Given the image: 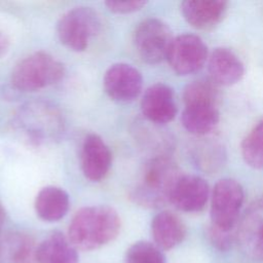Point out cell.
Returning a JSON list of instances; mask_svg holds the SVG:
<instances>
[{"instance_id":"1","label":"cell","mask_w":263,"mask_h":263,"mask_svg":"<svg viewBox=\"0 0 263 263\" xmlns=\"http://www.w3.org/2000/svg\"><path fill=\"white\" fill-rule=\"evenodd\" d=\"M120 218L108 205L80 209L69 225V240L79 250L91 251L112 241L119 233Z\"/></svg>"},{"instance_id":"2","label":"cell","mask_w":263,"mask_h":263,"mask_svg":"<svg viewBox=\"0 0 263 263\" xmlns=\"http://www.w3.org/2000/svg\"><path fill=\"white\" fill-rule=\"evenodd\" d=\"M181 176L180 168L171 158L165 155L155 156L145 164L140 181L129 193L130 199L144 208H159L170 201Z\"/></svg>"},{"instance_id":"3","label":"cell","mask_w":263,"mask_h":263,"mask_svg":"<svg viewBox=\"0 0 263 263\" xmlns=\"http://www.w3.org/2000/svg\"><path fill=\"white\" fill-rule=\"evenodd\" d=\"M65 74L62 63L38 51L20 61L11 73L12 85L22 91H35L60 81Z\"/></svg>"},{"instance_id":"4","label":"cell","mask_w":263,"mask_h":263,"mask_svg":"<svg viewBox=\"0 0 263 263\" xmlns=\"http://www.w3.org/2000/svg\"><path fill=\"white\" fill-rule=\"evenodd\" d=\"M101 29L99 14L90 7L72 8L61 16L57 25L60 41L73 51H83Z\"/></svg>"},{"instance_id":"5","label":"cell","mask_w":263,"mask_h":263,"mask_svg":"<svg viewBox=\"0 0 263 263\" xmlns=\"http://www.w3.org/2000/svg\"><path fill=\"white\" fill-rule=\"evenodd\" d=\"M241 185L233 179H221L214 187L211 200L212 226L223 231H233L243 203Z\"/></svg>"},{"instance_id":"6","label":"cell","mask_w":263,"mask_h":263,"mask_svg":"<svg viewBox=\"0 0 263 263\" xmlns=\"http://www.w3.org/2000/svg\"><path fill=\"white\" fill-rule=\"evenodd\" d=\"M173 39L167 25L157 18L143 21L134 33L137 53L147 64H158L166 59Z\"/></svg>"},{"instance_id":"7","label":"cell","mask_w":263,"mask_h":263,"mask_svg":"<svg viewBox=\"0 0 263 263\" xmlns=\"http://www.w3.org/2000/svg\"><path fill=\"white\" fill-rule=\"evenodd\" d=\"M166 59L177 74L188 75L202 68L208 59V48L200 37L183 34L173 39Z\"/></svg>"},{"instance_id":"8","label":"cell","mask_w":263,"mask_h":263,"mask_svg":"<svg viewBox=\"0 0 263 263\" xmlns=\"http://www.w3.org/2000/svg\"><path fill=\"white\" fill-rule=\"evenodd\" d=\"M18 125L36 143L51 140L62 130L61 117L46 104L28 105L18 115Z\"/></svg>"},{"instance_id":"9","label":"cell","mask_w":263,"mask_h":263,"mask_svg":"<svg viewBox=\"0 0 263 263\" xmlns=\"http://www.w3.org/2000/svg\"><path fill=\"white\" fill-rule=\"evenodd\" d=\"M104 88L107 95L119 103L134 101L140 95L143 78L139 70L128 64H114L104 75Z\"/></svg>"},{"instance_id":"10","label":"cell","mask_w":263,"mask_h":263,"mask_svg":"<svg viewBox=\"0 0 263 263\" xmlns=\"http://www.w3.org/2000/svg\"><path fill=\"white\" fill-rule=\"evenodd\" d=\"M237 241L242 252L256 260H263V197L254 202L241 219Z\"/></svg>"},{"instance_id":"11","label":"cell","mask_w":263,"mask_h":263,"mask_svg":"<svg viewBox=\"0 0 263 263\" xmlns=\"http://www.w3.org/2000/svg\"><path fill=\"white\" fill-rule=\"evenodd\" d=\"M209 194V185L201 177L182 175L171 193L170 202L182 212L196 213L205 206Z\"/></svg>"},{"instance_id":"12","label":"cell","mask_w":263,"mask_h":263,"mask_svg":"<svg viewBox=\"0 0 263 263\" xmlns=\"http://www.w3.org/2000/svg\"><path fill=\"white\" fill-rule=\"evenodd\" d=\"M144 117L154 124L172 121L177 114L173 89L164 83H155L148 87L141 101Z\"/></svg>"},{"instance_id":"13","label":"cell","mask_w":263,"mask_h":263,"mask_svg":"<svg viewBox=\"0 0 263 263\" xmlns=\"http://www.w3.org/2000/svg\"><path fill=\"white\" fill-rule=\"evenodd\" d=\"M112 155L109 147L98 135H88L81 148V170L85 178L99 182L106 177L111 166Z\"/></svg>"},{"instance_id":"14","label":"cell","mask_w":263,"mask_h":263,"mask_svg":"<svg viewBox=\"0 0 263 263\" xmlns=\"http://www.w3.org/2000/svg\"><path fill=\"white\" fill-rule=\"evenodd\" d=\"M208 71L215 84L229 86L242 78L245 68L239 58L231 49L217 47L209 57Z\"/></svg>"},{"instance_id":"15","label":"cell","mask_w":263,"mask_h":263,"mask_svg":"<svg viewBox=\"0 0 263 263\" xmlns=\"http://www.w3.org/2000/svg\"><path fill=\"white\" fill-rule=\"evenodd\" d=\"M182 14L192 27L199 30L215 28L227 11L223 0H187L182 3Z\"/></svg>"},{"instance_id":"16","label":"cell","mask_w":263,"mask_h":263,"mask_svg":"<svg viewBox=\"0 0 263 263\" xmlns=\"http://www.w3.org/2000/svg\"><path fill=\"white\" fill-rule=\"evenodd\" d=\"M34 239L20 231L0 235V263H38Z\"/></svg>"},{"instance_id":"17","label":"cell","mask_w":263,"mask_h":263,"mask_svg":"<svg viewBox=\"0 0 263 263\" xmlns=\"http://www.w3.org/2000/svg\"><path fill=\"white\" fill-rule=\"evenodd\" d=\"M151 233L154 243L163 251L174 249L182 243L187 231L177 215L163 211L154 216L151 222Z\"/></svg>"},{"instance_id":"18","label":"cell","mask_w":263,"mask_h":263,"mask_svg":"<svg viewBox=\"0 0 263 263\" xmlns=\"http://www.w3.org/2000/svg\"><path fill=\"white\" fill-rule=\"evenodd\" d=\"M38 263H78L77 249L63 233L54 231L37 246Z\"/></svg>"},{"instance_id":"19","label":"cell","mask_w":263,"mask_h":263,"mask_svg":"<svg viewBox=\"0 0 263 263\" xmlns=\"http://www.w3.org/2000/svg\"><path fill=\"white\" fill-rule=\"evenodd\" d=\"M68 193L55 186L42 188L35 199V211L38 217L47 222L61 220L69 210Z\"/></svg>"},{"instance_id":"20","label":"cell","mask_w":263,"mask_h":263,"mask_svg":"<svg viewBox=\"0 0 263 263\" xmlns=\"http://www.w3.org/2000/svg\"><path fill=\"white\" fill-rule=\"evenodd\" d=\"M183 126L191 134L205 136L212 133L219 123L220 113L214 105L185 106L181 117Z\"/></svg>"},{"instance_id":"21","label":"cell","mask_w":263,"mask_h":263,"mask_svg":"<svg viewBox=\"0 0 263 263\" xmlns=\"http://www.w3.org/2000/svg\"><path fill=\"white\" fill-rule=\"evenodd\" d=\"M185 106L192 105H214L219 101L217 84L212 80H196L189 83L183 92Z\"/></svg>"},{"instance_id":"22","label":"cell","mask_w":263,"mask_h":263,"mask_svg":"<svg viewBox=\"0 0 263 263\" xmlns=\"http://www.w3.org/2000/svg\"><path fill=\"white\" fill-rule=\"evenodd\" d=\"M240 149L242 158L249 166L256 170L263 168V120L246 136Z\"/></svg>"},{"instance_id":"23","label":"cell","mask_w":263,"mask_h":263,"mask_svg":"<svg viewBox=\"0 0 263 263\" xmlns=\"http://www.w3.org/2000/svg\"><path fill=\"white\" fill-rule=\"evenodd\" d=\"M124 263H165V257L155 243L137 241L126 251Z\"/></svg>"},{"instance_id":"24","label":"cell","mask_w":263,"mask_h":263,"mask_svg":"<svg viewBox=\"0 0 263 263\" xmlns=\"http://www.w3.org/2000/svg\"><path fill=\"white\" fill-rule=\"evenodd\" d=\"M209 238L210 241L220 251H227L231 248L234 239L233 231H223L214 226L209 228Z\"/></svg>"},{"instance_id":"25","label":"cell","mask_w":263,"mask_h":263,"mask_svg":"<svg viewBox=\"0 0 263 263\" xmlns=\"http://www.w3.org/2000/svg\"><path fill=\"white\" fill-rule=\"evenodd\" d=\"M146 4L141 0H109L106 1V6L110 11L115 13H129L140 10Z\"/></svg>"},{"instance_id":"26","label":"cell","mask_w":263,"mask_h":263,"mask_svg":"<svg viewBox=\"0 0 263 263\" xmlns=\"http://www.w3.org/2000/svg\"><path fill=\"white\" fill-rule=\"evenodd\" d=\"M9 46H10V40L9 37L0 30V58L4 57L7 51L9 50Z\"/></svg>"},{"instance_id":"27","label":"cell","mask_w":263,"mask_h":263,"mask_svg":"<svg viewBox=\"0 0 263 263\" xmlns=\"http://www.w3.org/2000/svg\"><path fill=\"white\" fill-rule=\"evenodd\" d=\"M4 220H5V212H4V210H3V208L0 203V231H1L2 226L4 224Z\"/></svg>"}]
</instances>
